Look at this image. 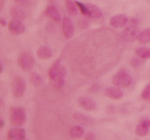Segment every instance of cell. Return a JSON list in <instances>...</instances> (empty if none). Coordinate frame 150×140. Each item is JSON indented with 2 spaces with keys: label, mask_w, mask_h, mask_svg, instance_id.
Instances as JSON below:
<instances>
[{
  "label": "cell",
  "mask_w": 150,
  "mask_h": 140,
  "mask_svg": "<svg viewBox=\"0 0 150 140\" xmlns=\"http://www.w3.org/2000/svg\"><path fill=\"white\" fill-rule=\"evenodd\" d=\"M112 82L115 87L119 88H126L132 83V78L126 70L122 69L114 75Z\"/></svg>",
  "instance_id": "2"
},
{
  "label": "cell",
  "mask_w": 150,
  "mask_h": 140,
  "mask_svg": "<svg viewBox=\"0 0 150 140\" xmlns=\"http://www.w3.org/2000/svg\"><path fill=\"white\" fill-rule=\"evenodd\" d=\"M78 103L81 108L88 112H92L97 108V104L95 101L89 96H81L79 98Z\"/></svg>",
  "instance_id": "8"
},
{
  "label": "cell",
  "mask_w": 150,
  "mask_h": 140,
  "mask_svg": "<svg viewBox=\"0 0 150 140\" xmlns=\"http://www.w3.org/2000/svg\"><path fill=\"white\" fill-rule=\"evenodd\" d=\"M143 59L142 58H133L131 61V65L133 66L134 68H137V67H139L140 66L142 63H143Z\"/></svg>",
  "instance_id": "27"
},
{
  "label": "cell",
  "mask_w": 150,
  "mask_h": 140,
  "mask_svg": "<svg viewBox=\"0 0 150 140\" xmlns=\"http://www.w3.org/2000/svg\"><path fill=\"white\" fill-rule=\"evenodd\" d=\"M105 95L112 99H119L123 96L124 93L118 87H108L105 89Z\"/></svg>",
  "instance_id": "11"
},
{
  "label": "cell",
  "mask_w": 150,
  "mask_h": 140,
  "mask_svg": "<svg viewBox=\"0 0 150 140\" xmlns=\"http://www.w3.org/2000/svg\"><path fill=\"white\" fill-rule=\"evenodd\" d=\"M0 23H1V26H2V27H6V24H7L6 20H5L4 19H2V18L0 20Z\"/></svg>",
  "instance_id": "31"
},
{
  "label": "cell",
  "mask_w": 150,
  "mask_h": 140,
  "mask_svg": "<svg viewBox=\"0 0 150 140\" xmlns=\"http://www.w3.org/2000/svg\"><path fill=\"white\" fill-rule=\"evenodd\" d=\"M141 98L146 101H150V83L148 84L143 89L141 94Z\"/></svg>",
  "instance_id": "25"
},
{
  "label": "cell",
  "mask_w": 150,
  "mask_h": 140,
  "mask_svg": "<svg viewBox=\"0 0 150 140\" xmlns=\"http://www.w3.org/2000/svg\"><path fill=\"white\" fill-rule=\"evenodd\" d=\"M15 1V2H17V3L18 4H25L27 3V2H28V0H14Z\"/></svg>",
  "instance_id": "30"
},
{
  "label": "cell",
  "mask_w": 150,
  "mask_h": 140,
  "mask_svg": "<svg viewBox=\"0 0 150 140\" xmlns=\"http://www.w3.org/2000/svg\"><path fill=\"white\" fill-rule=\"evenodd\" d=\"M38 57L41 60H47L51 57L52 56V51L48 46H41L38 48L36 52Z\"/></svg>",
  "instance_id": "17"
},
{
  "label": "cell",
  "mask_w": 150,
  "mask_h": 140,
  "mask_svg": "<svg viewBox=\"0 0 150 140\" xmlns=\"http://www.w3.org/2000/svg\"><path fill=\"white\" fill-rule=\"evenodd\" d=\"M8 30L13 35H20L24 32L26 27L21 20L13 19L9 22Z\"/></svg>",
  "instance_id": "9"
},
{
  "label": "cell",
  "mask_w": 150,
  "mask_h": 140,
  "mask_svg": "<svg viewBox=\"0 0 150 140\" xmlns=\"http://www.w3.org/2000/svg\"><path fill=\"white\" fill-rule=\"evenodd\" d=\"M76 4L77 5V6L79 7V8L80 9L81 14L85 15V16H88V8H87L86 4H84L82 2H80L79 1H75Z\"/></svg>",
  "instance_id": "26"
},
{
  "label": "cell",
  "mask_w": 150,
  "mask_h": 140,
  "mask_svg": "<svg viewBox=\"0 0 150 140\" xmlns=\"http://www.w3.org/2000/svg\"><path fill=\"white\" fill-rule=\"evenodd\" d=\"M137 56L142 59H150V48L139 47L135 51Z\"/></svg>",
  "instance_id": "22"
},
{
  "label": "cell",
  "mask_w": 150,
  "mask_h": 140,
  "mask_svg": "<svg viewBox=\"0 0 150 140\" xmlns=\"http://www.w3.org/2000/svg\"><path fill=\"white\" fill-rule=\"evenodd\" d=\"M45 14L49 18H51V20H53L54 21H59L60 20V11L57 8L56 6H53V5H50L46 8Z\"/></svg>",
  "instance_id": "13"
},
{
  "label": "cell",
  "mask_w": 150,
  "mask_h": 140,
  "mask_svg": "<svg viewBox=\"0 0 150 140\" xmlns=\"http://www.w3.org/2000/svg\"><path fill=\"white\" fill-rule=\"evenodd\" d=\"M129 22L128 18L126 16L125 14H116L114 16L110 18V23L111 25V27L113 28H122V27H125L126 25H127Z\"/></svg>",
  "instance_id": "6"
},
{
  "label": "cell",
  "mask_w": 150,
  "mask_h": 140,
  "mask_svg": "<svg viewBox=\"0 0 150 140\" xmlns=\"http://www.w3.org/2000/svg\"><path fill=\"white\" fill-rule=\"evenodd\" d=\"M73 117H75L76 121H78L79 123H81V124H83L85 125L86 124H88L89 123L91 122V120L90 117H87V116L84 115L82 114H79V113H76L73 115Z\"/></svg>",
  "instance_id": "24"
},
{
  "label": "cell",
  "mask_w": 150,
  "mask_h": 140,
  "mask_svg": "<svg viewBox=\"0 0 150 140\" xmlns=\"http://www.w3.org/2000/svg\"><path fill=\"white\" fill-rule=\"evenodd\" d=\"M2 71H3V66H2V63H0V72H2Z\"/></svg>",
  "instance_id": "33"
},
{
  "label": "cell",
  "mask_w": 150,
  "mask_h": 140,
  "mask_svg": "<svg viewBox=\"0 0 150 140\" xmlns=\"http://www.w3.org/2000/svg\"><path fill=\"white\" fill-rule=\"evenodd\" d=\"M60 59H57L52 64V66H51V68L49 69V71H48V76H49V78L51 80V81H53L54 82L55 80H56L57 77L58 75L59 72H60Z\"/></svg>",
  "instance_id": "15"
},
{
  "label": "cell",
  "mask_w": 150,
  "mask_h": 140,
  "mask_svg": "<svg viewBox=\"0 0 150 140\" xmlns=\"http://www.w3.org/2000/svg\"><path fill=\"white\" fill-rule=\"evenodd\" d=\"M4 125H5V121L2 120V119H1V120H0V127L2 128L4 127Z\"/></svg>",
  "instance_id": "32"
},
{
  "label": "cell",
  "mask_w": 150,
  "mask_h": 140,
  "mask_svg": "<svg viewBox=\"0 0 150 140\" xmlns=\"http://www.w3.org/2000/svg\"><path fill=\"white\" fill-rule=\"evenodd\" d=\"M137 40L141 44H146V43L150 42V28L146 29L139 32Z\"/></svg>",
  "instance_id": "20"
},
{
  "label": "cell",
  "mask_w": 150,
  "mask_h": 140,
  "mask_svg": "<svg viewBox=\"0 0 150 140\" xmlns=\"http://www.w3.org/2000/svg\"><path fill=\"white\" fill-rule=\"evenodd\" d=\"M127 24L128 25L122 32V38L126 42H132L136 39H137L138 36L140 32L138 29L139 20L136 18H132L131 20H129Z\"/></svg>",
  "instance_id": "1"
},
{
  "label": "cell",
  "mask_w": 150,
  "mask_h": 140,
  "mask_svg": "<svg viewBox=\"0 0 150 140\" xmlns=\"http://www.w3.org/2000/svg\"><path fill=\"white\" fill-rule=\"evenodd\" d=\"M66 8L67 12L70 16L74 17L78 14L77 5L72 0H66Z\"/></svg>",
  "instance_id": "19"
},
{
  "label": "cell",
  "mask_w": 150,
  "mask_h": 140,
  "mask_svg": "<svg viewBox=\"0 0 150 140\" xmlns=\"http://www.w3.org/2000/svg\"><path fill=\"white\" fill-rule=\"evenodd\" d=\"M30 81L33 85L35 87H39L42 83V79L37 73H33L30 77Z\"/></svg>",
  "instance_id": "23"
},
{
  "label": "cell",
  "mask_w": 150,
  "mask_h": 140,
  "mask_svg": "<svg viewBox=\"0 0 150 140\" xmlns=\"http://www.w3.org/2000/svg\"><path fill=\"white\" fill-rule=\"evenodd\" d=\"M86 6L88 8V17L93 19H99L102 17L103 13L100 8L91 3L86 4Z\"/></svg>",
  "instance_id": "12"
},
{
  "label": "cell",
  "mask_w": 150,
  "mask_h": 140,
  "mask_svg": "<svg viewBox=\"0 0 150 140\" xmlns=\"http://www.w3.org/2000/svg\"><path fill=\"white\" fill-rule=\"evenodd\" d=\"M18 63L20 68L23 71H30L35 64V60L32 55L28 53H22L18 58Z\"/></svg>",
  "instance_id": "4"
},
{
  "label": "cell",
  "mask_w": 150,
  "mask_h": 140,
  "mask_svg": "<svg viewBox=\"0 0 150 140\" xmlns=\"http://www.w3.org/2000/svg\"><path fill=\"white\" fill-rule=\"evenodd\" d=\"M11 15L14 19L21 20L24 19L25 17H26V14L23 11V10H22L21 8H20L18 7L11 8Z\"/></svg>",
  "instance_id": "21"
},
{
  "label": "cell",
  "mask_w": 150,
  "mask_h": 140,
  "mask_svg": "<svg viewBox=\"0 0 150 140\" xmlns=\"http://www.w3.org/2000/svg\"><path fill=\"white\" fill-rule=\"evenodd\" d=\"M22 140H27V139L26 138H25V139H22Z\"/></svg>",
  "instance_id": "34"
},
{
  "label": "cell",
  "mask_w": 150,
  "mask_h": 140,
  "mask_svg": "<svg viewBox=\"0 0 150 140\" xmlns=\"http://www.w3.org/2000/svg\"><path fill=\"white\" fill-rule=\"evenodd\" d=\"M149 127L147 126L143 121H141L139 124H137V126L136 127L135 133H136V134L138 136H146L148 134L149 131Z\"/></svg>",
  "instance_id": "18"
},
{
  "label": "cell",
  "mask_w": 150,
  "mask_h": 140,
  "mask_svg": "<svg viewBox=\"0 0 150 140\" xmlns=\"http://www.w3.org/2000/svg\"><path fill=\"white\" fill-rule=\"evenodd\" d=\"M26 110L21 106L12 107L10 113V121L14 126L21 127L26 121Z\"/></svg>",
  "instance_id": "3"
},
{
  "label": "cell",
  "mask_w": 150,
  "mask_h": 140,
  "mask_svg": "<svg viewBox=\"0 0 150 140\" xmlns=\"http://www.w3.org/2000/svg\"><path fill=\"white\" fill-rule=\"evenodd\" d=\"M11 89H12V93L14 96L18 98L23 96L27 89V84L24 79L21 77H16L13 80Z\"/></svg>",
  "instance_id": "5"
},
{
  "label": "cell",
  "mask_w": 150,
  "mask_h": 140,
  "mask_svg": "<svg viewBox=\"0 0 150 140\" xmlns=\"http://www.w3.org/2000/svg\"><path fill=\"white\" fill-rule=\"evenodd\" d=\"M66 75H67V69L64 66H61L58 75L57 77L56 80L54 82V87L57 89L60 90L64 87L66 82Z\"/></svg>",
  "instance_id": "14"
},
{
  "label": "cell",
  "mask_w": 150,
  "mask_h": 140,
  "mask_svg": "<svg viewBox=\"0 0 150 140\" xmlns=\"http://www.w3.org/2000/svg\"><path fill=\"white\" fill-rule=\"evenodd\" d=\"M62 30L67 39H69L74 35V26L71 19L68 17H64L62 23Z\"/></svg>",
  "instance_id": "7"
},
{
  "label": "cell",
  "mask_w": 150,
  "mask_h": 140,
  "mask_svg": "<svg viewBox=\"0 0 150 140\" xmlns=\"http://www.w3.org/2000/svg\"><path fill=\"white\" fill-rule=\"evenodd\" d=\"M142 121H143L145 124H146L147 126H149L150 127V119L145 118V119H143V120H142Z\"/></svg>",
  "instance_id": "29"
},
{
  "label": "cell",
  "mask_w": 150,
  "mask_h": 140,
  "mask_svg": "<svg viewBox=\"0 0 150 140\" xmlns=\"http://www.w3.org/2000/svg\"><path fill=\"white\" fill-rule=\"evenodd\" d=\"M84 133H85L84 128L80 125L72 126L69 131V136L73 139H79L81 138L84 135Z\"/></svg>",
  "instance_id": "16"
},
{
  "label": "cell",
  "mask_w": 150,
  "mask_h": 140,
  "mask_svg": "<svg viewBox=\"0 0 150 140\" xmlns=\"http://www.w3.org/2000/svg\"><path fill=\"white\" fill-rule=\"evenodd\" d=\"M95 135L93 133H88L85 136V140H95Z\"/></svg>",
  "instance_id": "28"
},
{
  "label": "cell",
  "mask_w": 150,
  "mask_h": 140,
  "mask_svg": "<svg viewBox=\"0 0 150 140\" xmlns=\"http://www.w3.org/2000/svg\"><path fill=\"white\" fill-rule=\"evenodd\" d=\"M8 137L9 140H22L26 138V130L20 127H13L8 131Z\"/></svg>",
  "instance_id": "10"
}]
</instances>
